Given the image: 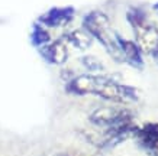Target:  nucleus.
Here are the masks:
<instances>
[{"label":"nucleus","mask_w":158,"mask_h":156,"mask_svg":"<svg viewBox=\"0 0 158 156\" xmlns=\"http://www.w3.org/2000/svg\"><path fill=\"white\" fill-rule=\"evenodd\" d=\"M83 29L90 33L93 39L99 41L109 57L116 62H123V55L120 46L116 41V32L110 28L109 16L102 10H91L83 19Z\"/></svg>","instance_id":"f257e3e1"},{"label":"nucleus","mask_w":158,"mask_h":156,"mask_svg":"<svg viewBox=\"0 0 158 156\" xmlns=\"http://www.w3.org/2000/svg\"><path fill=\"white\" fill-rule=\"evenodd\" d=\"M126 20L135 33V42L141 52L145 55H152L158 51V28L151 23L142 9L131 7L126 12Z\"/></svg>","instance_id":"f03ea898"},{"label":"nucleus","mask_w":158,"mask_h":156,"mask_svg":"<svg viewBox=\"0 0 158 156\" xmlns=\"http://www.w3.org/2000/svg\"><path fill=\"white\" fill-rule=\"evenodd\" d=\"M93 95H97L106 101L120 104V106L138 103L139 100V91L135 87L120 82L115 77L103 75V74H97V81Z\"/></svg>","instance_id":"7ed1b4c3"},{"label":"nucleus","mask_w":158,"mask_h":156,"mask_svg":"<svg viewBox=\"0 0 158 156\" xmlns=\"http://www.w3.org/2000/svg\"><path fill=\"white\" fill-rule=\"evenodd\" d=\"M90 123L99 127H113L119 124L135 122V113L122 106H103L89 116Z\"/></svg>","instance_id":"20e7f679"},{"label":"nucleus","mask_w":158,"mask_h":156,"mask_svg":"<svg viewBox=\"0 0 158 156\" xmlns=\"http://www.w3.org/2000/svg\"><path fill=\"white\" fill-rule=\"evenodd\" d=\"M138 127L139 126L135 122L107 127L103 133V136H102V140L97 145L102 149H113L120 143L126 142L131 137H135V134L138 132Z\"/></svg>","instance_id":"39448f33"},{"label":"nucleus","mask_w":158,"mask_h":156,"mask_svg":"<svg viewBox=\"0 0 158 156\" xmlns=\"http://www.w3.org/2000/svg\"><path fill=\"white\" fill-rule=\"evenodd\" d=\"M39 54L51 65H64L68 59V43L64 38L51 41L39 48Z\"/></svg>","instance_id":"423d86ee"},{"label":"nucleus","mask_w":158,"mask_h":156,"mask_svg":"<svg viewBox=\"0 0 158 156\" xmlns=\"http://www.w3.org/2000/svg\"><path fill=\"white\" fill-rule=\"evenodd\" d=\"M76 10L71 6L65 7H52L48 12L39 16L38 22L45 28H64L67 26L74 18Z\"/></svg>","instance_id":"0eeeda50"},{"label":"nucleus","mask_w":158,"mask_h":156,"mask_svg":"<svg viewBox=\"0 0 158 156\" xmlns=\"http://www.w3.org/2000/svg\"><path fill=\"white\" fill-rule=\"evenodd\" d=\"M116 41L119 43L122 55H123V62H126L135 70H139V71L144 70V54L141 52L136 42L120 36L118 32H116Z\"/></svg>","instance_id":"6e6552de"},{"label":"nucleus","mask_w":158,"mask_h":156,"mask_svg":"<svg viewBox=\"0 0 158 156\" xmlns=\"http://www.w3.org/2000/svg\"><path fill=\"white\" fill-rule=\"evenodd\" d=\"M135 137L144 149L158 155V123L148 122L144 126H139Z\"/></svg>","instance_id":"1a4fd4ad"},{"label":"nucleus","mask_w":158,"mask_h":156,"mask_svg":"<svg viewBox=\"0 0 158 156\" xmlns=\"http://www.w3.org/2000/svg\"><path fill=\"white\" fill-rule=\"evenodd\" d=\"M62 38L65 39V42H67L68 45L74 46L76 49H78V51H86V49H89V48L91 46V43H93V36L83 28L73 29L71 32L65 33Z\"/></svg>","instance_id":"9d476101"},{"label":"nucleus","mask_w":158,"mask_h":156,"mask_svg":"<svg viewBox=\"0 0 158 156\" xmlns=\"http://www.w3.org/2000/svg\"><path fill=\"white\" fill-rule=\"evenodd\" d=\"M31 42L36 48H41L48 42H51V35H49L48 29L41 23H35L32 28V32H31Z\"/></svg>","instance_id":"9b49d317"},{"label":"nucleus","mask_w":158,"mask_h":156,"mask_svg":"<svg viewBox=\"0 0 158 156\" xmlns=\"http://www.w3.org/2000/svg\"><path fill=\"white\" fill-rule=\"evenodd\" d=\"M80 62L90 74H100L105 71V65L102 64V61L93 55H84L80 58Z\"/></svg>","instance_id":"f8f14e48"},{"label":"nucleus","mask_w":158,"mask_h":156,"mask_svg":"<svg viewBox=\"0 0 158 156\" xmlns=\"http://www.w3.org/2000/svg\"><path fill=\"white\" fill-rule=\"evenodd\" d=\"M151 57H152V59H154V61H155V64H158V51L155 52V54H152Z\"/></svg>","instance_id":"ddd939ff"},{"label":"nucleus","mask_w":158,"mask_h":156,"mask_svg":"<svg viewBox=\"0 0 158 156\" xmlns=\"http://www.w3.org/2000/svg\"><path fill=\"white\" fill-rule=\"evenodd\" d=\"M154 10H155V12H157V14H158V3H155V5H154Z\"/></svg>","instance_id":"4468645a"},{"label":"nucleus","mask_w":158,"mask_h":156,"mask_svg":"<svg viewBox=\"0 0 158 156\" xmlns=\"http://www.w3.org/2000/svg\"><path fill=\"white\" fill-rule=\"evenodd\" d=\"M155 156H158V155H155Z\"/></svg>","instance_id":"2eb2a0df"}]
</instances>
